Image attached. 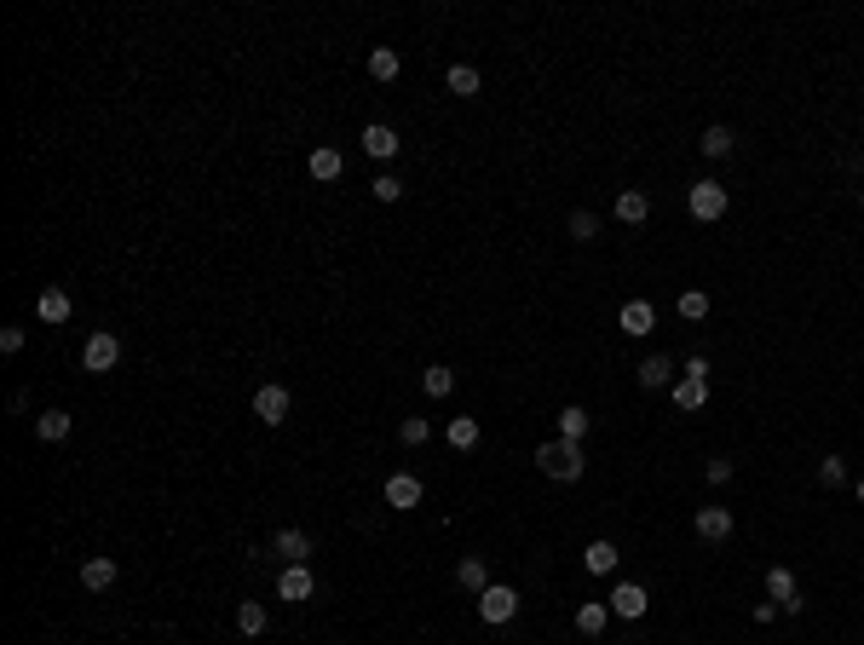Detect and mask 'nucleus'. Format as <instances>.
Returning a JSON list of instances; mask_svg holds the SVG:
<instances>
[{
  "label": "nucleus",
  "instance_id": "obj_39",
  "mask_svg": "<svg viewBox=\"0 0 864 645\" xmlns=\"http://www.w3.org/2000/svg\"><path fill=\"white\" fill-rule=\"evenodd\" d=\"M859 501H864V479H859Z\"/></svg>",
  "mask_w": 864,
  "mask_h": 645
},
{
  "label": "nucleus",
  "instance_id": "obj_33",
  "mask_svg": "<svg viewBox=\"0 0 864 645\" xmlns=\"http://www.w3.org/2000/svg\"><path fill=\"white\" fill-rule=\"evenodd\" d=\"M819 484H824V490L847 484V461H841V455H824V461H819Z\"/></svg>",
  "mask_w": 864,
  "mask_h": 645
},
{
  "label": "nucleus",
  "instance_id": "obj_25",
  "mask_svg": "<svg viewBox=\"0 0 864 645\" xmlns=\"http://www.w3.org/2000/svg\"><path fill=\"white\" fill-rule=\"evenodd\" d=\"M340 167H346V162H340L335 145H318V150H311V179L328 185V179H340Z\"/></svg>",
  "mask_w": 864,
  "mask_h": 645
},
{
  "label": "nucleus",
  "instance_id": "obj_1",
  "mask_svg": "<svg viewBox=\"0 0 864 645\" xmlns=\"http://www.w3.org/2000/svg\"><path fill=\"white\" fill-rule=\"evenodd\" d=\"M536 467L554 484H576L588 473V455H583V444H571V438H554V444H542L536 450Z\"/></svg>",
  "mask_w": 864,
  "mask_h": 645
},
{
  "label": "nucleus",
  "instance_id": "obj_26",
  "mask_svg": "<svg viewBox=\"0 0 864 645\" xmlns=\"http://www.w3.org/2000/svg\"><path fill=\"white\" fill-rule=\"evenodd\" d=\"M398 70H404V58L392 52V46H375V52H369V75H375V81H398Z\"/></svg>",
  "mask_w": 864,
  "mask_h": 645
},
{
  "label": "nucleus",
  "instance_id": "obj_4",
  "mask_svg": "<svg viewBox=\"0 0 864 645\" xmlns=\"http://www.w3.org/2000/svg\"><path fill=\"white\" fill-rule=\"evenodd\" d=\"M766 600H773L778 611H801V605H807V600H801V588H795L790 564H773V571H766Z\"/></svg>",
  "mask_w": 864,
  "mask_h": 645
},
{
  "label": "nucleus",
  "instance_id": "obj_18",
  "mask_svg": "<svg viewBox=\"0 0 864 645\" xmlns=\"http://www.w3.org/2000/svg\"><path fill=\"white\" fill-rule=\"evenodd\" d=\"M75 421L64 415V409H46V415H35V438H46V444H64Z\"/></svg>",
  "mask_w": 864,
  "mask_h": 645
},
{
  "label": "nucleus",
  "instance_id": "obj_38",
  "mask_svg": "<svg viewBox=\"0 0 864 645\" xmlns=\"http://www.w3.org/2000/svg\"><path fill=\"white\" fill-rule=\"evenodd\" d=\"M703 473H709V484H726V479H732V461H709Z\"/></svg>",
  "mask_w": 864,
  "mask_h": 645
},
{
  "label": "nucleus",
  "instance_id": "obj_6",
  "mask_svg": "<svg viewBox=\"0 0 864 645\" xmlns=\"http://www.w3.org/2000/svg\"><path fill=\"white\" fill-rule=\"evenodd\" d=\"M254 415L265 421V427H282V421H289V386L265 381V386L254 392Z\"/></svg>",
  "mask_w": 864,
  "mask_h": 645
},
{
  "label": "nucleus",
  "instance_id": "obj_29",
  "mask_svg": "<svg viewBox=\"0 0 864 645\" xmlns=\"http://www.w3.org/2000/svg\"><path fill=\"white\" fill-rule=\"evenodd\" d=\"M732 145H737V138H732V128H709V133H703V145H698V150L709 156V162H720V156H732Z\"/></svg>",
  "mask_w": 864,
  "mask_h": 645
},
{
  "label": "nucleus",
  "instance_id": "obj_3",
  "mask_svg": "<svg viewBox=\"0 0 864 645\" xmlns=\"http://www.w3.org/2000/svg\"><path fill=\"white\" fill-rule=\"evenodd\" d=\"M116 364H121V340L99 328V335L87 340V352H81V369H87V375H109Z\"/></svg>",
  "mask_w": 864,
  "mask_h": 645
},
{
  "label": "nucleus",
  "instance_id": "obj_32",
  "mask_svg": "<svg viewBox=\"0 0 864 645\" xmlns=\"http://www.w3.org/2000/svg\"><path fill=\"white\" fill-rule=\"evenodd\" d=\"M398 438H404V444H410V450H415V444H427V438H432L427 415H404V421H398Z\"/></svg>",
  "mask_w": 864,
  "mask_h": 645
},
{
  "label": "nucleus",
  "instance_id": "obj_22",
  "mask_svg": "<svg viewBox=\"0 0 864 645\" xmlns=\"http://www.w3.org/2000/svg\"><path fill=\"white\" fill-rule=\"evenodd\" d=\"M605 622H611V605H600V600H588V605H576V634H605Z\"/></svg>",
  "mask_w": 864,
  "mask_h": 645
},
{
  "label": "nucleus",
  "instance_id": "obj_12",
  "mask_svg": "<svg viewBox=\"0 0 864 645\" xmlns=\"http://www.w3.org/2000/svg\"><path fill=\"white\" fill-rule=\"evenodd\" d=\"M698 536L703 542H726L732 536V513L726 507H698Z\"/></svg>",
  "mask_w": 864,
  "mask_h": 645
},
{
  "label": "nucleus",
  "instance_id": "obj_17",
  "mask_svg": "<svg viewBox=\"0 0 864 645\" xmlns=\"http://www.w3.org/2000/svg\"><path fill=\"white\" fill-rule=\"evenodd\" d=\"M364 150L386 162V156H398V133H392L386 121H369V128H364Z\"/></svg>",
  "mask_w": 864,
  "mask_h": 645
},
{
  "label": "nucleus",
  "instance_id": "obj_36",
  "mask_svg": "<svg viewBox=\"0 0 864 645\" xmlns=\"http://www.w3.org/2000/svg\"><path fill=\"white\" fill-rule=\"evenodd\" d=\"M0 352H24V328H18V323L0 328Z\"/></svg>",
  "mask_w": 864,
  "mask_h": 645
},
{
  "label": "nucleus",
  "instance_id": "obj_34",
  "mask_svg": "<svg viewBox=\"0 0 864 645\" xmlns=\"http://www.w3.org/2000/svg\"><path fill=\"white\" fill-rule=\"evenodd\" d=\"M680 318H691V323H698V318H709V294L686 289V294H680Z\"/></svg>",
  "mask_w": 864,
  "mask_h": 645
},
{
  "label": "nucleus",
  "instance_id": "obj_15",
  "mask_svg": "<svg viewBox=\"0 0 864 645\" xmlns=\"http://www.w3.org/2000/svg\"><path fill=\"white\" fill-rule=\"evenodd\" d=\"M617 559H622V554H617V542H605V536H600V542H588V554H583V564H588L593 576H611V571H617Z\"/></svg>",
  "mask_w": 864,
  "mask_h": 645
},
{
  "label": "nucleus",
  "instance_id": "obj_16",
  "mask_svg": "<svg viewBox=\"0 0 864 645\" xmlns=\"http://www.w3.org/2000/svg\"><path fill=\"white\" fill-rule=\"evenodd\" d=\"M640 386L646 392H657V386H674V357H646V364H640Z\"/></svg>",
  "mask_w": 864,
  "mask_h": 645
},
{
  "label": "nucleus",
  "instance_id": "obj_40",
  "mask_svg": "<svg viewBox=\"0 0 864 645\" xmlns=\"http://www.w3.org/2000/svg\"><path fill=\"white\" fill-rule=\"evenodd\" d=\"M859 202H864V196H859Z\"/></svg>",
  "mask_w": 864,
  "mask_h": 645
},
{
  "label": "nucleus",
  "instance_id": "obj_14",
  "mask_svg": "<svg viewBox=\"0 0 864 645\" xmlns=\"http://www.w3.org/2000/svg\"><path fill=\"white\" fill-rule=\"evenodd\" d=\"M617 219H622V225H646V219H651V196L646 191H622L617 196Z\"/></svg>",
  "mask_w": 864,
  "mask_h": 645
},
{
  "label": "nucleus",
  "instance_id": "obj_7",
  "mask_svg": "<svg viewBox=\"0 0 864 645\" xmlns=\"http://www.w3.org/2000/svg\"><path fill=\"white\" fill-rule=\"evenodd\" d=\"M646 605H651V593L640 588V582H617V588H611V617H646Z\"/></svg>",
  "mask_w": 864,
  "mask_h": 645
},
{
  "label": "nucleus",
  "instance_id": "obj_31",
  "mask_svg": "<svg viewBox=\"0 0 864 645\" xmlns=\"http://www.w3.org/2000/svg\"><path fill=\"white\" fill-rule=\"evenodd\" d=\"M565 231H571V237H576V242H593V237H600V219H593L588 208H576L571 219H565Z\"/></svg>",
  "mask_w": 864,
  "mask_h": 645
},
{
  "label": "nucleus",
  "instance_id": "obj_19",
  "mask_svg": "<svg viewBox=\"0 0 864 645\" xmlns=\"http://www.w3.org/2000/svg\"><path fill=\"white\" fill-rule=\"evenodd\" d=\"M35 318H41V323H70V294H64V289H46L41 300H35Z\"/></svg>",
  "mask_w": 864,
  "mask_h": 645
},
{
  "label": "nucleus",
  "instance_id": "obj_13",
  "mask_svg": "<svg viewBox=\"0 0 864 645\" xmlns=\"http://www.w3.org/2000/svg\"><path fill=\"white\" fill-rule=\"evenodd\" d=\"M271 554H282L289 564H306V559H311V536H306V530H277Z\"/></svg>",
  "mask_w": 864,
  "mask_h": 645
},
{
  "label": "nucleus",
  "instance_id": "obj_8",
  "mask_svg": "<svg viewBox=\"0 0 864 645\" xmlns=\"http://www.w3.org/2000/svg\"><path fill=\"white\" fill-rule=\"evenodd\" d=\"M311 593H318V582H311V564H289V571L277 576V600H311Z\"/></svg>",
  "mask_w": 864,
  "mask_h": 645
},
{
  "label": "nucleus",
  "instance_id": "obj_35",
  "mask_svg": "<svg viewBox=\"0 0 864 645\" xmlns=\"http://www.w3.org/2000/svg\"><path fill=\"white\" fill-rule=\"evenodd\" d=\"M375 196H381V202H398V196H404V179H392V173H381V179H375Z\"/></svg>",
  "mask_w": 864,
  "mask_h": 645
},
{
  "label": "nucleus",
  "instance_id": "obj_2",
  "mask_svg": "<svg viewBox=\"0 0 864 645\" xmlns=\"http://www.w3.org/2000/svg\"><path fill=\"white\" fill-rule=\"evenodd\" d=\"M479 617L490 622V628H501V622H513V617H518V593L508 588V582H490V588L479 593Z\"/></svg>",
  "mask_w": 864,
  "mask_h": 645
},
{
  "label": "nucleus",
  "instance_id": "obj_37",
  "mask_svg": "<svg viewBox=\"0 0 864 645\" xmlns=\"http://www.w3.org/2000/svg\"><path fill=\"white\" fill-rule=\"evenodd\" d=\"M680 375H691V381H709V357H703V352H691Z\"/></svg>",
  "mask_w": 864,
  "mask_h": 645
},
{
  "label": "nucleus",
  "instance_id": "obj_20",
  "mask_svg": "<svg viewBox=\"0 0 864 645\" xmlns=\"http://www.w3.org/2000/svg\"><path fill=\"white\" fill-rule=\"evenodd\" d=\"M455 582H461L467 593H484V588H490V571H484V559H479V554H467L461 564H455Z\"/></svg>",
  "mask_w": 864,
  "mask_h": 645
},
{
  "label": "nucleus",
  "instance_id": "obj_27",
  "mask_svg": "<svg viewBox=\"0 0 864 645\" xmlns=\"http://www.w3.org/2000/svg\"><path fill=\"white\" fill-rule=\"evenodd\" d=\"M237 628H242L248 640H260V634H265V605H260V600H242V605H237Z\"/></svg>",
  "mask_w": 864,
  "mask_h": 645
},
{
  "label": "nucleus",
  "instance_id": "obj_11",
  "mask_svg": "<svg viewBox=\"0 0 864 645\" xmlns=\"http://www.w3.org/2000/svg\"><path fill=\"white\" fill-rule=\"evenodd\" d=\"M386 507H421V479H410V473H392L386 479Z\"/></svg>",
  "mask_w": 864,
  "mask_h": 645
},
{
  "label": "nucleus",
  "instance_id": "obj_10",
  "mask_svg": "<svg viewBox=\"0 0 864 645\" xmlns=\"http://www.w3.org/2000/svg\"><path fill=\"white\" fill-rule=\"evenodd\" d=\"M617 328H622V335H634V340H640V335H651V328H657L651 300H628V306L617 311Z\"/></svg>",
  "mask_w": 864,
  "mask_h": 645
},
{
  "label": "nucleus",
  "instance_id": "obj_23",
  "mask_svg": "<svg viewBox=\"0 0 864 645\" xmlns=\"http://www.w3.org/2000/svg\"><path fill=\"white\" fill-rule=\"evenodd\" d=\"M703 403H709V381L680 375V381H674V409H703Z\"/></svg>",
  "mask_w": 864,
  "mask_h": 645
},
{
  "label": "nucleus",
  "instance_id": "obj_28",
  "mask_svg": "<svg viewBox=\"0 0 864 645\" xmlns=\"http://www.w3.org/2000/svg\"><path fill=\"white\" fill-rule=\"evenodd\" d=\"M421 386H427V398H450V392H455V369L432 364L427 375H421Z\"/></svg>",
  "mask_w": 864,
  "mask_h": 645
},
{
  "label": "nucleus",
  "instance_id": "obj_21",
  "mask_svg": "<svg viewBox=\"0 0 864 645\" xmlns=\"http://www.w3.org/2000/svg\"><path fill=\"white\" fill-rule=\"evenodd\" d=\"M444 87L455 92V99H479V87H484V81H479V70H473V64H450Z\"/></svg>",
  "mask_w": 864,
  "mask_h": 645
},
{
  "label": "nucleus",
  "instance_id": "obj_30",
  "mask_svg": "<svg viewBox=\"0 0 864 645\" xmlns=\"http://www.w3.org/2000/svg\"><path fill=\"white\" fill-rule=\"evenodd\" d=\"M479 444V421L473 415H455L450 421V450H473Z\"/></svg>",
  "mask_w": 864,
  "mask_h": 645
},
{
  "label": "nucleus",
  "instance_id": "obj_5",
  "mask_svg": "<svg viewBox=\"0 0 864 645\" xmlns=\"http://www.w3.org/2000/svg\"><path fill=\"white\" fill-rule=\"evenodd\" d=\"M720 213H726V185L698 179V185H691V219H703V225H709V219H720Z\"/></svg>",
  "mask_w": 864,
  "mask_h": 645
},
{
  "label": "nucleus",
  "instance_id": "obj_9",
  "mask_svg": "<svg viewBox=\"0 0 864 645\" xmlns=\"http://www.w3.org/2000/svg\"><path fill=\"white\" fill-rule=\"evenodd\" d=\"M116 576H121V571H116V559H109V554H92V559H81V588H87V593H104V588H116Z\"/></svg>",
  "mask_w": 864,
  "mask_h": 645
},
{
  "label": "nucleus",
  "instance_id": "obj_24",
  "mask_svg": "<svg viewBox=\"0 0 864 645\" xmlns=\"http://www.w3.org/2000/svg\"><path fill=\"white\" fill-rule=\"evenodd\" d=\"M559 438H571V444H583V438H588V409L583 403H565L559 409Z\"/></svg>",
  "mask_w": 864,
  "mask_h": 645
}]
</instances>
